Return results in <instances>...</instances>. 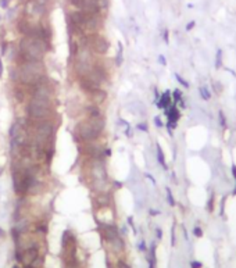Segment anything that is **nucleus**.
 Segmentation results:
<instances>
[{
	"mask_svg": "<svg viewBox=\"0 0 236 268\" xmlns=\"http://www.w3.org/2000/svg\"><path fill=\"white\" fill-rule=\"evenodd\" d=\"M169 32H168V29H164V32H163V39H164L165 43H168L169 42Z\"/></svg>",
	"mask_w": 236,
	"mask_h": 268,
	"instance_id": "nucleus-29",
	"label": "nucleus"
},
{
	"mask_svg": "<svg viewBox=\"0 0 236 268\" xmlns=\"http://www.w3.org/2000/svg\"><path fill=\"white\" fill-rule=\"evenodd\" d=\"M76 72L81 76H86L92 71V54L88 47H81L76 53Z\"/></svg>",
	"mask_w": 236,
	"mask_h": 268,
	"instance_id": "nucleus-5",
	"label": "nucleus"
},
{
	"mask_svg": "<svg viewBox=\"0 0 236 268\" xmlns=\"http://www.w3.org/2000/svg\"><path fill=\"white\" fill-rule=\"evenodd\" d=\"M146 176H147V178H149V179H150V181H152V184H153V185H154V184H156V179H154V178H153V176H152V175H150V174H146Z\"/></svg>",
	"mask_w": 236,
	"mask_h": 268,
	"instance_id": "nucleus-32",
	"label": "nucleus"
},
{
	"mask_svg": "<svg viewBox=\"0 0 236 268\" xmlns=\"http://www.w3.org/2000/svg\"><path fill=\"white\" fill-rule=\"evenodd\" d=\"M156 147H157V161H158V164L164 168V170H168V165H167V161H165L164 153H163V150H161V146L157 143Z\"/></svg>",
	"mask_w": 236,
	"mask_h": 268,
	"instance_id": "nucleus-14",
	"label": "nucleus"
},
{
	"mask_svg": "<svg viewBox=\"0 0 236 268\" xmlns=\"http://www.w3.org/2000/svg\"><path fill=\"white\" fill-rule=\"evenodd\" d=\"M214 201H215V196H214V193H211V195H210V199H208V201H207V210L210 212L214 211Z\"/></svg>",
	"mask_w": 236,
	"mask_h": 268,
	"instance_id": "nucleus-22",
	"label": "nucleus"
},
{
	"mask_svg": "<svg viewBox=\"0 0 236 268\" xmlns=\"http://www.w3.org/2000/svg\"><path fill=\"white\" fill-rule=\"evenodd\" d=\"M165 192H167V201H168L169 206H175V199H174V196H172V192H171V189L167 186L165 188Z\"/></svg>",
	"mask_w": 236,
	"mask_h": 268,
	"instance_id": "nucleus-21",
	"label": "nucleus"
},
{
	"mask_svg": "<svg viewBox=\"0 0 236 268\" xmlns=\"http://www.w3.org/2000/svg\"><path fill=\"white\" fill-rule=\"evenodd\" d=\"M232 175L235 176V179H236V165H232Z\"/></svg>",
	"mask_w": 236,
	"mask_h": 268,
	"instance_id": "nucleus-36",
	"label": "nucleus"
},
{
	"mask_svg": "<svg viewBox=\"0 0 236 268\" xmlns=\"http://www.w3.org/2000/svg\"><path fill=\"white\" fill-rule=\"evenodd\" d=\"M104 120L101 117H97V118H89V120L81 122L79 127H78V131H79V136L81 139L85 140V142H95V140L101 135L104 129Z\"/></svg>",
	"mask_w": 236,
	"mask_h": 268,
	"instance_id": "nucleus-3",
	"label": "nucleus"
},
{
	"mask_svg": "<svg viewBox=\"0 0 236 268\" xmlns=\"http://www.w3.org/2000/svg\"><path fill=\"white\" fill-rule=\"evenodd\" d=\"M90 175H92L93 181H107V172H106V167H104L103 161L96 158V161L92 164L90 168Z\"/></svg>",
	"mask_w": 236,
	"mask_h": 268,
	"instance_id": "nucleus-7",
	"label": "nucleus"
},
{
	"mask_svg": "<svg viewBox=\"0 0 236 268\" xmlns=\"http://www.w3.org/2000/svg\"><path fill=\"white\" fill-rule=\"evenodd\" d=\"M175 78H176V81H178V82H179V84L183 86V88H186V89L189 88V82L185 79V78H182V76L178 74V72H175Z\"/></svg>",
	"mask_w": 236,
	"mask_h": 268,
	"instance_id": "nucleus-23",
	"label": "nucleus"
},
{
	"mask_svg": "<svg viewBox=\"0 0 236 268\" xmlns=\"http://www.w3.org/2000/svg\"><path fill=\"white\" fill-rule=\"evenodd\" d=\"M53 124L50 121L44 120L42 121L39 125H38V128H36V136H35V144L39 147V150L44 147V144L49 142V139L52 138L53 135Z\"/></svg>",
	"mask_w": 236,
	"mask_h": 268,
	"instance_id": "nucleus-6",
	"label": "nucleus"
},
{
	"mask_svg": "<svg viewBox=\"0 0 236 268\" xmlns=\"http://www.w3.org/2000/svg\"><path fill=\"white\" fill-rule=\"evenodd\" d=\"M28 228H29V224H28V221H21L20 224H17V227H16V231L18 233H25L27 231H28Z\"/></svg>",
	"mask_w": 236,
	"mask_h": 268,
	"instance_id": "nucleus-16",
	"label": "nucleus"
},
{
	"mask_svg": "<svg viewBox=\"0 0 236 268\" xmlns=\"http://www.w3.org/2000/svg\"><path fill=\"white\" fill-rule=\"evenodd\" d=\"M43 71L44 65L42 60H25L18 71L20 81L27 85L36 84L43 78Z\"/></svg>",
	"mask_w": 236,
	"mask_h": 268,
	"instance_id": "nucleus-2",
	"label": "nucleus"
},
{
	"mask_svg": "<svg viewBox=\"0 0 236 268\" xmlns=\"http://www.w3.org/2000/svg\"><path fill=\"white\" fill-rule=\"evenodd\" d=\"M179 100H182V92H181L179 89H175L174 93H172V103L176 104Z\"/></svg>",
	"mask_w": 236,
	"mask_h": 268,
	"instance_id": "nucleus-20",
	"label": "nucleus"
},
{
	"mask_svg": "<svg viewBox=\"0 0 236 268\" xmlns=\"http://www.w3.org/2000/svg\"><path fill=\"white\" fill-rule=\"evenodd\" d=\"M195 27H196V22H195V21H190V22H189L188 25H186V31H192L193 28H195Z\"/></svg>",
	"mask_w": 236,
	"mask_h": 268,
	"instance_id": "nucleus-30",
	"label": "nucleus"
},
{
	"mask_svg": "<svg viewBox=\"0 0 236 268\" xmlns=\"http://www.w3.org/2000/svg\"><path fill=\"white\" fill-rule=\"evenodd\" d=\"M154 124H156L157 128H163V127H164V124H163V121H161L160 117H154Z\"/></svg>",
	"mask_w": 236,
	"mask_h": 268,
	"instance_id": "nucleus-28",
	"label": "nucleus"
},
{
	"mask_svg": "<svg viewBox=\"0 0 236 268\" xmlns=\"http://www.w3.org/2000/svg\"><path fill=\"white\" fill-rule=\"evenodd\" d=\"M158 63H160L161 65H167V60H165V57L163 56V54L158 56Z\"/></svg>",
	"mask_w": 236,
	"mask_h": 268,
	"instance_id": "nucleus-31",
	"label": "nucleus"
},
{
	"mask_svg": "<svg viewBox=\"0 0 236 268\" xmlns=\"http://www.w3.org/2000/svg\"><path fill=\"white\" fill-rule=\"evenodd\" d=\"M165 114H167L168 121H172V122H178V120H179V117H181L179 108L176 107V104H174V103H172L168 108H165Z\"/></svg>",
	"mask_w": 236,
	"mask_h": 268,
	"instance_id": "nucleus-10",
	"label": "nucleus"
},
{
	"mask_svg": "<svg viewBox=\"0 0 236 268\" xmlns=\"http://www.w3.org/2000/svg\"><path fill=\"white\" fill-rule=\"evenodd\" d=\"M89 93H90V96L93 97V100H95V103H96V104L104 101V100H106V97H107L106 92L101 90V89H95V90H92V92H89Z\"/></svg>",
	"mask_w": 236,
	"mask_h": 268,
	"instance_id": "nucleus-12",
	"label": "nucleus"
},
{
	"mask_svg": "<svg viewBox=\"0 0 236 268\" xmlns=\"http://www.w3.org/2000/svg\"><path fill=\"white\" fill-rule=\"evenodd\" d=\"M88 113H89V118H97V117H101V111L97 106H89Z\"/></svg>",
	"mask_w": 236,
	"mask_h": 268,
	"instance_id": "nucleus-15",
	"label": "nucleus"
},
{
	"mask_svg": "<svg viewBox=\"0 0 236 268\" xmlns=\"http://www.w3.org/2000/svg\"><path fill=\"white\" fill-rule=\"evenodd\" d=\"M150 214H152V215H157V214H160V211H157V210H153V208H150Z\"/></svg>",
	"mask_w": 236,
	"mask_h": 268,
	"instance_id": "nucleus-33",
	"label": "nucleus"
},
{
	"mask_svg": "<svg viewBox=\"0 0 236 268\" xmlns=\"http://www.w3.org/2000/svg\"><path fill=\"white\" fill-rule=\"evenodd\" d=\"M108 47H110L108 42L104 39V38H101V36H96L95 40L92 42V49L96 53H99V54H104V53H107Z\"/></svg>",
	"mask_w": 236,
	"mask_h": 268,
	"instance_id": "nucleus-8",
	"label": "nucleus"
},
{
	"mask_svg": "<svg viewBox=\"0 0 236 268\" xmlns=\"http://www.w3.org/2000/svg\"><path fill=\"white\" fill-rule=\"evenodd\" d=\"M38 256H39V250H38V247L31 246V247H28L24 253H22V256L20 257V261H24L25 264H31Z\"/></svg>",
	"mask_w": 236,
	"mask_h": 268,
	"instance_id": "nucleus-9",
	"label": "nucleus"
},
{
	"mask_svg": "<svg viewBox=\"0 0 236 268\" xmlns=\"http://www.w3.org/2000/svg\"><path fill=\"white\" fill-rule=\"evenodd\" d=\"M218 122H220V127L222 129H226V117H225V114H224V111H222V110H220V111H218Z\"/></svg>",
	"mask_w": 236,
	"mask_h": 268,
	"instance_id": "nucleus-18",
	"label": "nucleus"
},
{
	"mask_svg": "<svg viewBox=\"0 0 236 268\" xmlns=\"http://www.w3.org/2000/svg\"><path fill=\"white\" fill-rule=\"evenodd\" d=\"M199 92H200V96H201V99H203V100H210V99H211V93H210V90H208V88L207 86H200V88H199Z\"/></svg>",
	"mask_w": 236,
	"mask_h": 268,
	"instance_id": "nucleus-17",
	"label": "nucleus"
},
{
	"mask_svg": "<svg viewBox=\"0 0 236 268\" xmlns=\"http://www.w3.org/2000/svg\"><path fill=\"white\" fill-rule=\"evenodd\" d=\"M222 67V49H217L215 53V68Z\"/></svg>",
	"mask_w": 236,
	"mask_h": 268,
	"instance_id": "nucleus-19",
	"label": "nucleus"
},
{
	"mask_svg": "<svg viewBox=\"0 0 236 268\" xmlns=\"http://www.w3.org/2000/svg\"><path fill=\"white\" fill-rule=\"evenodd\" d=\"M157 236H158V239H161V236H163V231H160V228H157Z\"/></svg>",
	"mask_w": 236,
	"mask_h": 268,
	"instance_id": "nucleus-35",
	"label": "nucleus"
},
{
	"mask_svg": "<svg viewBox=\"0 0 236 268\" xmlns=\"http://www.w3.org/2000/svg\"><path fill=\"white\" fill-rule=\"evenodd\" d=\"M136 128L139 129V131H142V132H147L149 128H147V124H143V122H140V124L136 125Z\"/></svg>",
	"mask_w": 236,
	"mask_h": 268,
	"instance_id": "nucleus-26",
	"label": "nucleus"
},
{
	"mask_svg": "<svg viewBox=\"0 0 236 268\" xmlns=\"http://www.w3.org/2000/svg\"><path fill=\"white\" fill-rule=\"evenodd\" d=\"M171 104H172L171 92H169V90H165L164 93H161V97H160V100H158V103H157V107L165 110V108H168Z\"/></svg>",
	"mask_w": 236,
	"mask_h": 268,
	"instance_id": "nucleus-11",
	"label": "nucleus"
},
{
	"mask_svg": "<svg viewBox=\"0 0 236 268\" xmlns=\"http://www.w3.org/2000/svg\"><path fill=\"white\" fill-rule=\"evenodd\" d=\"M96 203L101 207H106L110 204V195L106 192H99L96 196Z\"/></svg>",
	"mask_w": 236,
	"mask_h": 268,
	"instance_id": "nucleus-13",
	"label": "nucleus"
},
{
	"mask_svg": "<svg viewBox=\"0 0 236 268\" xmlns=\"http://www.w3.org/2000/svg\"><path fill=\"white\" fill-rule=\"evenodd\" d=\"M52 111V101H44L40 99L32 97L28 104V115L33 120L44 121L47 120Z\"/></svg>",
	"mask_w": 236,
	"mask_h": 268,
	"instance_id": "nucleus-4",
	"label": "nucleus"
},
{
	"mask_svg": "<svg viewBox=\"0 0 236 268\" xmlns=\"http://www.w3.org/2000/svg\"><path fill=\"white\" fill-rule=\"evenodd\" d=\"M20 52L27 60H42L46 53V43L40 38L25 36L20 42Z\"/></svg>",
	"mask_w": 236,
	"mask_h": 268,
	"instance_id": "nucleus-1",
	"label": "nucleus"
},
{
	"mask_svg": "<svg viewBox=\"0 0 236 268\" xmlns=\"http://www.w3.org/2000/svg\"><path fill=\"white\" fill-rule=\"evenodd\" d=\"M3 75V63H1V60H0V76Z\"/></svg>",
	"mask_w": 236,
	"mask_h": 268,
	"instance_id": "nucleus-37",
	"label": "nucleus"
},
{
	"mask_svg": "<svg viewBox=\"0 0 236 268\" xmlns=\"http://www.w3.org/2000/svg\"><path fill=\"white\" fill-rule=\"evenodd\" d=\"M72 6H75L78 8H82V4H84V0H70Z\"/></svg>",
	"mask_w": 236,
	"mask_h": 268,
	"instance_id": "nucleus-27",
	"label": "nucleus"
},
{
	"mask_svg": "<svg viewBox=\"0 0 236 268\" xmlns=\"http://www.w3.org/2000/svg\"><path fill=\"white\" fill-rule=\"evenodd\" d=\"M0 4H1V7H7V0H0Z\"/></svg>",
	"mask_w": 236,
	"mask_h": 268,
	"instance_id": "nucleus-34",
	"label": "nucleus"
},
{
	"mask_svg": "<svg viewBox=\"0 0 236 268\" xmlns=\"http://www.w3.org/2000/svg\"><path fill=\"white\" fill-rule=\"evenodd\" d=\"M42 263H43V258L38 256V257H36L35 260H33V261H32V263H31V264H29V265H31V267H32V268H39L40 265H42Z\"/></svg>",
	"mask_w": 236,
	"mask_h": 268,
	"instance_id": "nucleus-24",
	"label": "nucleus"
},
{
	"mask_svg": "<svg viewBox=\"0 0 236 268\" xmlns=\"http://www.w3.org/2000/svg\"><path fill=\"white\" fill-rule=\"evenodd\" d=\"M193 235L197 236V238H201V236H203V231H201L200 227H195V228H193Z\"/></svg>",
	"mask_w": 236,
	"mask_h": 268,
	"instance_id": "nucleus-25",
	"label": "nucleus"
}]
</instances>
